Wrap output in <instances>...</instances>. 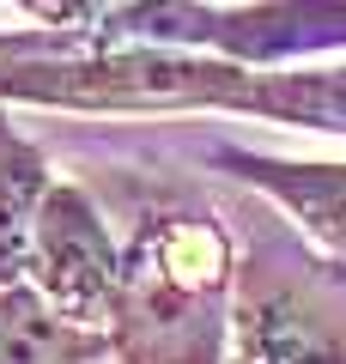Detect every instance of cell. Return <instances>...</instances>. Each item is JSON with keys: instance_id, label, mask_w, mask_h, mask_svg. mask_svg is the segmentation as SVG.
Listing matches in <instances>:
<instances>
[{"instance_id": "1", "label": "cell", "mask_w": 346, "mask_h": 364, "mask_svg": "<svg viewBox=\"0 0 346 364\" xmlns=\"http://www.w3.org/2000/svg\"><path fill=\"white\" fill-rule=\"evenodd\" d=\"M237 249L206 213L152 207L122 243L110 304V358L122 364H231Z\"/></svg>"}, {"instance_id": "6", "label": "cell", "mask_w": 346, "mask_h": 364, "mask_svg": "<svg viewBox=\"0 0 346 364\" xmlns=\"http://www.w3.org/2000/svg\"><path fill=\"white\" fill-rule=\"evenodd\" d=\"M55 176L43 146L13 122V109L0 104V291L25 286V255H31V231L37 213L49 200Z\"/></svg>"}, {"instance_id": "5", "label": "cell", "mask_w": 346, "mask_h": 364, "mask_svg": "<svg viewBox=\"0 0 346 364\" xmlns=\"http://www.w3.org/2000/svg\"><path fill=\"white\" fill-rule=\"evenodd\" d=\"M213 170L249 182L268 195L316 249L346 261V164H316V158H273V152H243V146H213Z\"/></svg>"}, {"instance_id": "9", "label": "cell", "mask_w": 346, "mask_h": 364, "mask_svg": "<svg viewBox=\"0 0 346 364\" xmlns=\"http://www.w3.org/2000/svg\"><path fill=\"white\" fill-rule=\"evenodd\" d=\"M98 358H110V334H98V340H85V346L61 352V358H55V364H98Z\"/></svg>"}, {"instance_id": "2", "label": "cell", "mask_w": 346, "mask_h": 364, "mask_svg": "<svg viewBox=\"0 0 346 364\" xmlns=\"http://www.w3.org/2000/svg\"><path fill=\"white\" fill-rule=\"evenodd\" d=\"M249 67L182 49H98L55 61H0V104L13 109H67V116H243Z\"/></svg>"}, {"instance_id": "8", "label": "cell", "mask_w": 346, "mask_h": 364, "mask_svg": "<svg viewBox=\"0 0 346 364\" xmlns=\"http://www.w3.org/2000/svg\"><path fill=\"white\" fill-rule=\"evenodd\" d=\"M85 340H98V334L67 328L31 286L0 291V364H55L61 352L85 346Z\"/></svg>"}, {"instance_id": "4", "label": "cell", "mask_w": 346, "mask_h": 364, "mask_svg": "<svg viewBox=\"0 0 346 364\" xmlns=\"http://www.w3.org/2000/svg\"><path fill=\"white\" fill-rule=\"evenodd\" d=\"M231 364H346V310L298 273L249 261L237 267Z\"/></svg>"}, {"instance_id": "3", "label": "cell", "mask_w": 346, "mask_h": 364, "mask_svg": "<svg viewBox=\"0 0 346 364\" xmlns=\"http://www.w3.org/2000/svg\"><path fill=\"white\" fill-rule=\"evenodd\" d=\"M115 279H122V243L110 237L103 213L91 207L85 188L55 182L49 200L37 213L25 255V286L79 334H103L115 304Z\"/></svg>"}, {"instance_id": "7", "label": "cell", "mask_w": 346, "mask_h": 364, "mask_svg": "<svg viewBox=\"0 0 346 364\" xmlns=\"http://www.w3.org/2000/svg\"><path fill=\"white\" fill-rule=\"evenodd\" d=\"M249 122H280L310 134H346V61H310V67H273L249 85Z\"/></svg>"}]
</instances>
